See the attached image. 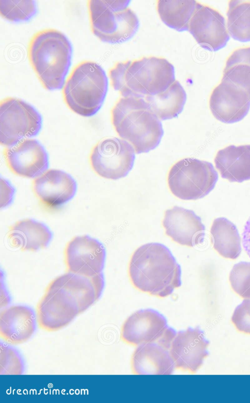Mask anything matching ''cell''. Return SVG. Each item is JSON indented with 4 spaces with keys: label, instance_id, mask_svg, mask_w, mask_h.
Here are the masks:
<instances>
[{
    "label": "cell",
    "instance_id": "6da1fadb",
    "mask_svg": "<svg viewBox=\"0 0 250 403\" xmlns=\"http://www.w3.org/2000/svg\"><path fill=\"white\" fill-rule=\"evenodd\" d=\"M128 276L137 290L160 298L181 286V268L170 250L156 242L138 248L128 264Z\"/></svg>",
    "mask_w": 250,
    "mask_h": 403
},
{
    "label": "cell",
    "instance_id": "7a4b0ae2",
    "mask_svg": "<svg viewBox=\"0 0 250 403\" xmlns=\"http://www.w3.org/2000/svg\"><path fill=\"white\" fill-rule=\"evenodd\" d=\"M108 75L113 88L123 97L155 95L176 81L173 65L164 58L154 56L117 62Z\"/></svg>",
    "mask_w": 250,
    "mask_h": 403
},
{
    "label": "cell",
    "instance_id": "3957f363",
    "mask_svg": "<svg viewBox=\"0 0 250 403\" xmlns=\"http://www.w3.org/2000/svg\"><path fill=\"white\" fill-rule=\"evenodd\" d=\"M111 113L116 132L136 153L148 152L159 144L164 134L162 124L144 98L121 97Z\"/></svg>",
    "mask_w": 250,
    "mask_h": 403
},
{
    "label": "cell",
    "instance_id": "277c9868",
    "mask_svg": "<svg viewBox=\"0 0 250 403\" xmlns=\"http://www.w3.org/2000/svg\"><path fill=\"white\" fill-rule=\"evenodd\" d=\"M72 51L69 40L57 30H42L32 37L28 48V58L45 89L53 90L63 87Z\"/></svg>",
    "mask_w": 250,
    "mask_h": 403
},
{
    "label": "cell",
    "instance_id": "5b68a950",
    "mask_svg": "<svg viewBox=\"0 0 250 403\" xmlns=\"http://www.w3.org/2000/svg\"><path fill=\"white\" fill-rule=\"evenodd\" d=\"M107 87V78L103 68L94 62L83 61L74 68L64 82L63 97L72 111L89 117L100 109Z\"/></svg>",
    "mask_w": 250,
    "mask_h": 403
},
{
    "label": "cell",
    "instance_id": "8992f818",
    "mask_svg": "<svg viewBox=\"0 0 250 403\" xmlns=\"http://www.w3.org/2000/svg\"><path fill=\"white\" fill-rule=\"evenodd\" d=\"M130 0H90L87 2L93 33L110 43L125 42L137 32L139 20L128 7Z\"/></svg>",
    "mask_w": 250,
    "mask_h": 403
},
{
    "label": "cell",
    "instance_id": "52a82bcc",
    "mask_svg": "<svg viewBox=\"0 0 250 403\" xmlns=\"http://www.w3.org/2000/svg\"><path fill=\"white\" fill-rule=\"evenodd\" d=\"M218 178V173L211 163L186 158L170 168L167 182L170 191L175 197L194 200L208 195L214 188Z\"/></svg>",
    "mask_w": 250,
    "mask_h": 403
},
{
    "label": "cell",
    "instance_id": "ba28073f",
    "mask_svg": "<svg viewBox=\"0 0 250 403\" xmlns=\"http://www.w3.org/2000/svg\"><path fill=\"white\" fill-rule=\"evenodd\" d=\"M42 119L31 105L12 97L2 100L0 105V142L1 145L13 146L26 138L37 135Z\"/></svg>",
    "mask_w": 250,
    "mask_h": 403
},
{
    "label": "cell",
    "instance_id": "9c48e42d",
    "mask_svg": "<svg viewBox=\"0 0 250 403\" xmlns=\"http://www.w3.org/2000/svg\"><path fill=\"white\" fill-rule=\"evenodd\" d=\"M176 331L167 326L166 318L150 309L137 311L124 322L121 337L125 343L134 345L157 343L169 349Z\"/></svg>",
    "mask_w": 250,
    "mask_h": 403
},
{
    "label": "cell",
    "instance_id": "30bf717a",
    "mask_svg": "<svg viewBox=\"0 0 250 403\" xmlns=\"http://www.w3.org/2000/svg\"><path fill=\"white\" fill-rule=\"evenodd\" d=\"M135 149L127 141L112 137L103 139L93 148L91 166L100 176L111 180L125 177L133 168Z\"/></svg>",
    "mask_w": 250,
    "mask_h": 403
},
{
    "label": "cell",
    "instance_id": "8fae6325",
    "mask_svg": "<svg viewBox=\"0 0 250 403\" xmlns=\"http://www.w3.org/2000/svg\"><path fill=\"white\" fill-rule=\"evenodd\" d=\"M105 256L103 245L87 235L72 238L64 251L68 272L88 277L103 273Z\"/></svg>",
    "mask_w": 250,
    "mask_h": 403
},
{
    "label": "cell",
    "instance_id": "7c38bea8",
    "mask_svg": "<svg viewBox=\"0 0 250 403\" xmlns=\"http://www.w3.org/2000/svg\"><path fill=\"white\" fill-rule=\"evenodd\" d=\"M188 30L202 48L210 51L222 48L229 39L224 16L217 10L199 2Z\"/></svg>",
    "mask_w": 250,
    "mask_h": 403
},
{
    "label": "cell",
    "instance_id": "4fadbf2b",
    "mask_svg": "<svg viewBox=\"0 0 250 403\" xmlns=\"http://www.w3.org/2000/svg\"><path fill=\"white\" fill-rule=\"evenodd\" d=\"M209 341L198 327L176 333L169 349L177 369L195 373L208 356Z\"/></svg>",
    "mask_w": 250,
    "mask_h": 403
},
{
    "label": "cell",
    "instance_id": "5bb4252c",
    "mask_svg": "<svg viewBox=\"0 0 250 403\" xmlns=\"http://www.w3.org/2000/svg\"><path fill=\"white\" fill-rule=\"evenodd\" d=\"M209 106L216 119L225 123H233L241 121L248 114L250 97L239 87L221 80L210 94Z\"/></svg>",
    "mask_w": 250,
    "mask_h": 403
},
{
    "label": "cell",
    "instance_id": "9a60e30c",
    "mask_svg": "<svg viewBox=\"0 0 250 403\" xmlns=\"http://www.w3.org/2000/svg\"><path fill=\"white\" fill-rule=\"evenodd\" d=\"M4 155L9 168L20 176L37 177L48 168L47 153L35 139H24L8 147L5 149Z\"/></svg>",
    "mask_w": 250,
    "mask_h": 403
},
{
    "label": "cell",
    "instance_id": "2e32d148",
    "mask_svg": "<svg viewBox=\"0 0 250 403\" xmlns=\"http://www.w3.org/2000/svg\"><path fill=\"white\" fill-rule=\"evenodd\" d=\"M33 190L42 206L48 210L57 209L74 196L77 184L67 173L51 169L36 177Z\"/></svg>",
    "mask_w": 250,
    "mask_h": 403
},
{
    "label": "cell",
    "instance_id": "e0dca14e",
    "mask_svg": "<svg viewBox=\"0 0 250 403\" xmlns=\"http://www.w3.org/2000/svg\"><path fill=\"white\" fill-rule=\"evenodd\" d=\"M162 225L166 234L181 245L193 247L204 241L205 226L192 210L174 206L165 212Z\"/></svg>",
    "mask_w": 250,
    "mask_h": 403
},
{
    "label": "cell",
    "instance_id": "ac0fdd59",
    "mask_svg": "<svg viewBox=\"0 0 250 403\" xmlns=\"http://www.w3.org/2000/svg\"><path fill=\"white\" fill-rule=\"evenodd\" d=\"M37 319L41 328L55 331L69 324L80 313L58 293L46 290L37 306Z\"/></svg>",
    "mask_w": 250,
    "mask_h": 403
},
{
    "label": "cell",
    "instance_id": "d6986e66",
    "mask_svg": "<svg viewBox=\"0 0 250 403\" xmlns=\"http://www.w3.org/2000/svg\"><path fill=\"white\" fill-rule=\"evenodd\" d=\"M35 329V313L27 306L13 305L0 313V336L8 343L18 344L25 342Z\"/></svg>",
    "mask_w": 250,
    "mask_h": 403
},
{
    "label": "cell",
    "instance_id": "ffe728a7",
    "mask_svg": "<svg viewBox=\"0 0 250 403\" xmlns=\"http://www.w3.org/2000/svg\"><path fill=\"white\" fill-rule=\"evenodd\" d=\"M131 364L133 373L138 375H171L175 368L169 350L155 342L137 346Z\"/></svg>",
    "mask_w": 250,
    "mask_h": 403
},
{
    "label": "cell",
    "instance_id": "44dd1931",
    "mask_svg": "<svg viewBox=\"0 0 250 403\" xmlns=\"http://www.w3.org/2000/svg\"><path fill=\"white\" fill-rule=\"evenodd\" d=\"M221 177L230 182L250 179V145L229 146L219 150L214 158Z\"/></svg>",
    "mask_w": 250,
    "mask_h": 403
},
{
    "label": "cell",
    "instance_id": "7402d4cb",
    "mask_svg": "<svg viewBox=\"0 0 250 403\" xmlns=\"http://www.w3.org/2000/svg\"><path fill=\"white\" fill-rule=\"evenodd\" d=\"M8 237L13 246L23 251H36L46 247L52 238L49 229L31 219L20 220L13 225Z\"/></svg>",
    "mask_w": 250,
    "mask_h": 403
},
{
    "label": "cell",
    "instance_id": "603a6c76",
    "mask_svg": "<svg viewBox=\"0 0 250 403\" xmlns=\"http://www.w3.org/2000/svg\"><path fill=\"white\" fill-rule=\"evenodd\" d=\"M213 248L222 256L236 259L241 253V237L235 225L225 217L214 220L210 228Z\"/></svg>",
    "mask_w": 250,
    "mask_h": 403
},
{
    "label": "cell",
    "instance_id": "cb8c5ba5",
    "mask_svg": "<svg viewBox=\"0 0 250 403\" xmlns=\"http://www.w3.org/2000/svg\"><path fill=\"white\" fill-rule=\"evenodd\" d=\"M160 120L176 117L183 110L187 95L184 88L175 81L167 90L144 98Z\"/></svg>",
    "mask_w": 250,
    "mask_h": 403
},
{
    "label": "cell",
    "instance_id": "d4e9b609",
    "mask_svg": "<svg viewBox=\"0 0 250 403\" xmlns=\"http://www.w3.org/2000/svg\"><path fill=\"white\" fill-rule=\"evenodd\" d=\"M197 1L194 0H160L157 10L162 21L178 31L188 30Z\"/></svg>",
    "mask_w": 250,
    "mask_h": 403
},
{
    "label": "cell",
    "instance_id": "484cf974",
    "mask_svg": "<svg viewBox=\"0 0 250 403\" xmlns=\"http://www.w3.org/2000/svg\"><path fill=\"white\" fill-rule=\"evenodd\" d=\"M222 80L231 83L250 97V47L233 51L227 59Z\"/></svg>",
    "mask_w": 250,
    "mask_h": 403
},
{
    "label": "cell",
    "instance_id": "4316f807",
    "mask_svg": "<svg viewBox=\"0 0 250 403\" xmlns=\"http://www.w3.org/2000/svg\"><path fill=\"white\" fill-rule=\"evenodd\" d=\"M227 16L229 35L241 42L250 41V0L229 1Z\"/></svg>",
    "mask_w": 250,
    "mask_h": 403
},
{
    "label": "cell",
    "instance_id": "83f0119b",
    "mask_svg": "<svg viewBox=\"0 0 250 403\" xmlns=\"http://www.w3.org/2000/svg\"><path fill=\"white\" fill-rule=\"evenodd\" d=\"M37 10L34 0H0V13L7 20L18 22L31 19Z\"/></svg>",
    "mask_w": 250,
    "mask_h": 403
},
{
    "label": "cell",
    "instance_id": "f1b7e54d",
    "mask_svg": "<svg viewBox=\"0 0 250 403\" xmlns=\"http://www.w3.org/2000/svg\"><path fill=\"white\" fill-rule=\"evenodd\" d=\"M229 281L236 294L244 299H250V262L235 264L230 272Z\"/></svg>",
    "mask_w": 250,
    "mask_h": 403
},
{
    "label": "cell",
    "instance_id": "f546056e",
    "mask_svg": "<svg viewBox=\"0 0 250 403\" xmlns=\"http://www.w3.org/2000/svg\"><path fill=\"white\" fill-rule=\"evenodd\" d=\"M23 371V364L15 349L0 344V374L19 375Z\"/></svg>",
    "mask_w": 250,
    "mask_h": 403
},
{
    "label": "cell",
    "instance_id": "4dcf8cb0",
    "mask_svg": "<svg viewBox=\"0 0 250 403\" xmlns=\"http://www.w3.org/2000/svg\"><path fill=\"white\" fill-rule=\"evenodd\" d=\"M231 321L238 331L250 335V299H245L235 308Z\"/></svg>",
    "mask_w": 250,
    "mask_h": 403
},
{
    "label": "cell",
    "instance_id": "1f68e13d",
    "mask_svg": "<svg viewBox=\"0 0 250 403\" xmlns=\"http://www.w3.org/2000/svg\"><path fill=\"white\" fill-rule=\"evenodd\" d=\"M242 240L243 249L250 258V217L246 221L244 227Z\"/></svg>",
    "mask_w": 250,
    "mask_h": 403
},
{
    "label": "cell",
    "instance_id": "d6a6232c",
    "mask_svg": "<svg viewBox=\"0 0 250 403\" xmlns=\"http://www.w3.org/2000/svg\"><path fill=\"white\" fill-rule=\"evenodd\" d=\"M3 183L1 185L3 186V196H4V206L8 205L11 202L14 193V190L12 187L5 180H1Z\"/></svg>",
    "mask_w": 250,
    "mask_h": 403
}]
</instances>
